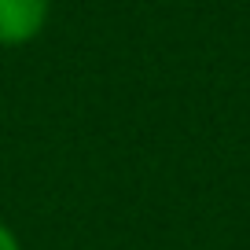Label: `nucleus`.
Here are the masks:
<instances>
[{
	"label": "nucleus",
	"mask_w": 250,
	"mask_h": 250,
	"mask_svg": "<svg viewBox=\"0 0 250 250\" xmlns=\"http://www.w3.org/2000/svg\"><path fill=\"white\" fill-rule=\"evenodd\" d=\"M52 0H0V48H22L44 33Z\"/></svg>",
	"instance_id": "obj_1"
},
{
	"label": "nucleus",
	"mask_w": 250,
	"mask_h": 250,
	"mask_svg": "<svg viewBox=\"0 0 250 250\" xmlns=\"http://www.w3.org/2000/svg\"><path fill=\"white\" fill-rule=\"evenodd\" d=\"M0 250H22V243H19V235L11 232L4 221H0Z\"/></svg>",
	"instance_id": "obj_2"
}]
</instances>
